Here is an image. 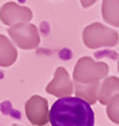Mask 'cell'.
<instances>
[{
    "label": "cell",
    "mask_w": 119,
    "mask_h": 126,
    "mask_svg": "<svg viewBox=\"0 0 119 126\" xmlns=\"http://www.w3.org/2000/svg\"><path fill=\"white\" fill-rule=\"evenodd\" d=\"M101 13L108 24L119 27V0H103Z\"/></svg>",
    "instance_id": "cell-6"
},
{
    "label": "cell",
    "mask_w": 119,
    "mask_h": 126,
    "mask_svg": "<svg viewBox=\"0 0 119 126\" xmlns=\"http://www.w3.org/2000/svg\"><path fill=\"white\" fill-rule=\"evenodd\" d=\"M118 93H119V79L117 77H109L103 82L99 90V94L96 97L99 98L101 103L108 105V102Z\"/></svg>",
    "instance_id": "cell-5"
},
{
    "label": "cell",
    "mask_w": 119,
    "mask_h": 126,
    "mask_svg": "<svg viewBox=\"0 0 119 126\" xmlns=\"http://www.w3.org/2000/svg\"><path fill=\"white\" fill-rule=\"evenodd\" d=\"M95 1H96V0H81V4H82L84 8H89V6H91Z\"/></svg>",
    "instance_id": "cell-9"
},
{
    "label": "cell",
    "mask_w": 119,
    "mask_h": 126,
    "mask_svg": "<svg viewBox=\"0 0 119 126\" xmlns=\"http://www.w3.org/2000/svg\"><path fill=\"white\" fill-rule=\"evenodd\" d=\"M49 122L52 126H94L95 115L86 100L69 94L52 105Z\"/></svg>",
    "instance_id": "cell-1"
},
{
    "label": "cell",
    "mask_w": 119,
    "mask_h": 126,
    "mask_svg": "<svg viewBox=\"0 0 119 126\" xmlns=\"http://www.w3.org/2000/svg\"><path fill=\"white\" fill-rule=\"evenodd\" d=\"M118 71H119V61H118Z\"/></svg>",
    "instance_id": "cell-10"
},
{
    "label": "cell",
    "mask_w": 119,
    "mask_h": 126,
    "mask_svg": "<svg viewBox=\"0 0 119 126\" xmlns=\"http://www.w3.org/2000/svg\"><path fill=\"white\" fill-rule=\"evenodd\" d=\"M119 40V35L113 29L100 23H94L84 30V43L88 48L114 47Z\"/></svg>",
    "instance_id": "cell-2"
},
{
    "label": "cell",
    "mask_w": 119,
    "mask_h": 126,
    "mask_svg": "<svg viewBox=\"0 0 119 126\" xmlns=\"http://www.w3.org/2000/svg\"><path fill=\"white\" fill-rule=\"evenodd\" d=\"M13 126H18V125H13Z\"/></svg>",
    "instance_id": "cell-11"
},
{
    "label": "cell",
    "mask_w": 119,
    "mask_h": 126,
    "mask_svg": "<svg viewBox=\"0 0 119 126\" xmlns=\"http://www.w3.org/2000/svg\"><path fill=\"white\" fill-rule=\"evenodd\" d=\"M98 90H99V82H94L93 85L88 86V88H86L85 85H81V82L76 81V94L85 97L89 103H94L96 101Z\"/></svg>",
    "instance_id": "cell-7"
},
{
    "label": "cell",
    "mask_w": 119,
    "mask_h": 126,
    "mask_svg": "<svg viewBox=\"0 0 119 126\" xmlns=\"http://www.w3.org/2000/svg\"><path fill=\"white\" fill-rule=\"evenodd\" d=\"M108 72H109V67L105 63H95L91 58L85 57L81 58L76 64L73 78L77 82H99V79L108 75Z\"/></svg>",
    "instance_id": "cell-3"
},
{
    "label": "cell",
    "mask_w": 119,
    "mask_h": 126,
    "mask_svg": "<svg viewBox=\"0 0 119 126\" xmlns=\"http://www.w3.org/2000/svg\"><path fill=\"white\" fill-rule=\"evenodd\" d=\"M47 106H48L47 100L39 96H33L25 103V113L28 120L36 126H43L48 121Z\"/></svg>",
    "instance_id": "cell-4"
},
{
    "label": "cell",
    "mask_w": 119,
    "mask_h": 126,
    "mask_svg": "<svg viewBox=\"0 0 119 126\" xmlns=\"http://www.w3.org/2000/svg\"><path fill=\"white\" fill-rule=\"evenodd\" d=\"M106 113L109 119L119 125V93L108 102V107H106Z\"/></svg>",
    "instance_id": "cell-8"
}]
</instances>
